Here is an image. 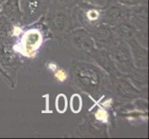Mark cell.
<instances>
[{"instance_id":"4","label":"cell","mask_w":149,"mask_h":139,"mask_svg":"<svg viewBox=\"0 0 149 139\" xmlns=\"http://www.w3.org/2000/svg\"><path fill=\"white\" fill-rule=\"evenodd\" d=\"M113 54H114L115 59L117 62H119V64L121 66L125 65L126 68H128L129 65L132 64V58L129 52V50L126 47V45H124L123 44L117 46L114 49V51H113Z\"/></svg>"},{"instance_id":"10","label":"cell","mask_w":149,"mask_h":139,"mask_svg":"<svg viewBox=\"0 0 149 139\" xmlns=\"http://www.w3.org/2000/svg\"><path fill=\"white\" fill-rule=\"evenodd\" d=\"M42 2V0H22L20 5L24 8L25 10H31L32 12L35 11L38 9V7L40 3Z\"/></svg>"},{"instance_id":"1","label":"cell","mask_w":149,"mask_h":139,"mask_svg":"<svg viewBox=\"0 0 149 139\" xmlns=\"http://www.w3.org/2000/svg\"><path fill=\"white\" fill-rule=\"evenodd\" d=\"M76 84L85 92L96 90L100 85V74L93 66L81 63L73 70Z\"/></svg>"},{"instance_id":"19","label":"cell","mask_w":149,"mask_h":139,"mask_svg":"<svg viewBox=\"0 0 149 139\" xmlns=\"http://www.w3.org/2000/svg\"><path fill=\"white\" fill-rule=\"evenodd\" d=\"M1 1H3V0H0V3H1Z\"/></svg>"},{"instance_id":"15","label":"cell","mask_w":149,"mask_h":139,"mask_svg":"<svg viewBox=\"0 0 149 139\" xmlns=\"http://www.w3.org/2000/svg\"><path fill=\"white\" fill-rule=\"evenodd\" d=\"M87 17H88L90 20H95L99 18V13L97 10L92 9V10H89L88 13H87Z\"/></svg>"},{"instance_id":"2","label":"cell","mask_w":149,"mask_h":139,"mask_svg":"<svg viewBox=\"0 0 149 139\" xmlns=\"http://www.w3.org/2000/svg\"><path fill=\"white\" fill-rule=\"evenodd\" d=\"M42 43V35L36 30H31L23 36V52L27 56H33Z\"/></svg>"},{"instance_id":"14","label":"cell","mask_w":149,"mask_h":139,"mask_svg":"<svg viewBox=\"0 0 149 139\" xmlns=\"http://www.w3.org/2000/svg\"><path fill=\"white\" fill-rule=\"evenodd\" d=\"M55 78L58 80V82H64V81L67 80V78H68V74H67V73L64 70L59 69V70L56 71Z\"/></svg>"},{"instance_id":"7","label":"cell","mask_w":149,"mask_h":139,"mask_svg":"<svg viewBox=\"0 0 149 139\" xmlns=\"http://www.w3.org/2000/svg\"><path fill=\"white\" fill-rule=\"evenodd\" d=\"M68 108V101H67V96L64 94H59L56 96V109L59 113H64Z\"/></svg>"},{"instance_id":"17","label":"cell","mask_w":149,"mask_h":139,"mask_svg":"<svg viewBox=\"0 0 149 139\" xmlns=\"http://www.w3.org/2000/svg\"><path fill=\"white\" fill-rule=\"evenodd\" d=\"M47 69H49V70H51V71H56V70H58V68H56V65L55 63H53V62H49V63H47Z\"/></svg>"},{"instance_id":"12","label":"cell","mask_w":149,"mask_h":139,"mask_svg":"<svg viewBox=\"0 0 149 139\" xmlns=\"http://www.w3.org/2000/svg\"><path fill=\"white\" fill-rule=\"evenodd\" d=\"M113 10L110 12L107 13V22L109 23H116L119 20L122 19V14L120 12V10L118 8H112Z\"/></svg>"},{"instance_id":"13","label":"cell","mask_w":149,"mask_h":139,"mask_svg":"<svg viewBox=\"0 0 149 139\" xmlns=\"http://www.w3.org/2000/svg\"><path fill=\"white\" fill-rule=\"evenodd\" d=\"M95 118L100 122H107V119H109V115L105 110H103L102 108H99L98 110H96L95 114Z\"/></svg>"},{"instance_id":"5","label":"cell","mask_w":149,"mask_h":139,"mask_svg":"<svg viewBox=\"0 0 149 139\" xmlns=\"http://www.w3.org/2000/svg\"><path fill=\"white\" fill-rule=\"evenodd\" d=\"M3 12L9 19H19L20 16L19 0H7L3 5Z\"/></svg>"},{"instance_id":"18","label":"cell","mask_w":149,"mask_h":139,"mask_svg":"<svg viewBox=\"0 0 149 139\" xmlns=\"http://www.w3.org/2000/svg\"><path fill=\"white\" fill-rule=\"evenodd\" d=\"M60 2H64V1H66V0H59Z\"/></svg>"},{"instance_id":"11","label":"cell","mask_w":149,"mask_h":139,"mask_svg":"<svg viewBox=\"0 0 149 139\" xmlns=\"http://www.w3.org/2000/svg\"><path fill=\"white\" fill-rule=\"evenodd\" d=\"M66 23H67V20H66V16L62 13L58 14L56 16H55L54 20H53V25L54 27L56 30L62 31L65 29L66 27Z\"/></svg>"},{"instance_id":"3","label":"cell","mask_w":149,"mask_h":139,"mask_svg":"<svg viewBox=\"0 0 149 139\" xmlns=\"http://www.w3.org/2000/svg\"><path fill=\"white\" fill-rule=\"evenodd\" d=\"M72 42L76 47L81 50L90 51L94 49L95 43L85 31H75L72 34Z\"/></svg>"},{"instance_id":"16","label":"cell","mask_w":149,"mask_h":139,"mask_svg":"<svg viewBox=\"0 0 149 139\" xmlns=\"http://www.w3.org/2000/svg\"><path fill=\"white\" fill-rule=\"evenodd\" d=\"M120 3L125 4V5H136L139 4L142 0H119Z\"/></svg>"},{"instance_id":"6","label":"cell","mask_w":149,"mask_h":139,"mask_svg":"<svg viewBox=\"0 0 149 139\" xmlns=\"http://www.w3.org/2000/svg\"><path fill=\"white\" fill-rule=\"evenodd\" d=\"M117 33L119 34L121 37L126 38L129 40L133 36V34L135 33L134 27L132 26V25L128 24V23H122L120 24L117 28Z\"/></svg>"},{"instance_id":"8","label":"cell","mask_w":149,"mask_h":139,"mask_svg":"<svg viewBox=\"0 0 149 139\" xmlns=\"http://www.w3.org/2000/svg\"><path fill=\"white\" fill-rule=\"evenodd\" d=\"M83 107V100L78 94H74L71 96L70 98V109L74 113H79Z\"/></svg>"},{"instance_id":"9","label":"cell","mask_w":149,"mask_h":139,"mask_svg":"<svg viewBox=\"0 0 149 139\" xmlns=\"http://www.w3.org/2000/svg\"><path fill=\"white\" fill-rule=\"evenodd\" d=\"M110 36H111L110 30L107 27H100L96 31V40L98 41V42L106 43L109 40V38Z\"/></svg>"}]
</instances>
